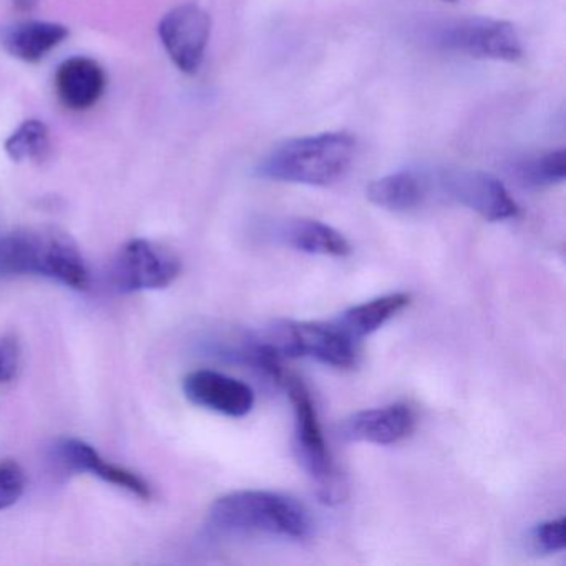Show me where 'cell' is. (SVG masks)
Masks as SVG:
<instances>
[{
	"instance_id": "6da1fadb",
	"label": "cell",
	"mask_w": 566,
	"mask_h": 566,
	"mask_svg": "<svg viewBox=\"0 0 566 566\" xmlns=\"http://www.w3.org/2000/svg\"><path fill=\"white\" fill-rule=\"evenodd\" d=\"M310 510L293 496L268 490H237L214 500L208 530L214 535H271L303 539L313 533Z\"/></svg>"
},
{
	"instance_id": "7a4b0ae2",
	"label": "cell",
	"mask_w": 566,
	"mask_h": 566,
	"mask_svg": "<svg viewBox=\"0 0 566 566\" xmlns=\"http://www.w3.org/2000/svg\"><path fill=\"white\" fill-rule=\"evenodd\" d=\"M41 276L72 290L91 286V273L74 238L59 228H21L0 238V277Z\"/></svg>"
},
{
	"instance_id": "3957f363",
	"label": "cell",
	"mask_w": 566,
	"mask_h": 566,
	"mask_svg": "<svg viewBox=\"0 0 566 566\" xmlns=\"http://www.w3.org/2000/svg\"><path fill=\"white\" fill-rule=\"evenodd\" d=\"M356 147V138L346 132L293 138L274 147L258 164L256 175L280 184L329 187L349 170Z\"/></svg>"
},
{
	"instance_id": "277c9868",
	"label": "cell",
	"mask_w": 566,
	"mask_h": 566,
	"mask_svg": "<svg viewBox=\"0 0 566 566\" xmlns=\"http://www.w3.org/2000/svg\"><path fill=\"white\" fill-rule=\"evenodd\" d=\"M277 384L286 389L294 410V452L307 475L316 482L317 495L324 503H339L346 496V485L337 475L324 440L316 406L306 384L284 370Z\"/></svg>"
},
{
	"instance_id": "5b68a950",
	"label": "cell",
	"mask_w": 566,
	"mask_h": 566,
	"mask_svg": "<svg viewBox=\"0 0 566 566\" xmlns=\"http://www.w3.org/2000/svg\"><path fill=\"white\" fill-rule=\"evenodd\" d=\"M254 339L266 344L277 356L311 357L333 367L356 366L359 343L350 339L333 321L329 323H280L261 329Z\"/></svg>"
},
{
	"instance_id": "8992f818",
	"label": "cell",
	"mask_w": 566,
	"mask_h": 566,
	"mask_svg": "<svg viewBox=\"0 0 566 566\" xmlns=\"http://www.w3.org/2000/svg\"><path fill=\"white\" fill-rule=\"evenodd\" d=\"M181 273V260L148 240H132L118 251L112 268V280L122 293L164 290Z\"/></svg>"
},
{
	"instance_id": "52a82bcc",
	"label": "cell",
	"mask_w": 566,
	"mask_h": 566,
	"mask_svg": "<svg viewBox=\"0 0 566 566\" xmlns=\"http://www.w3.org/2000/svg\"><path fill=\"white\" fill-rule=\"evenodd\" d=\"M447 51L475 59L516 62L523 57L522 41L515 25L495 19H463L447 25L440 34Z\"/></svg>"
},
{
	"instance_id": "ba28073f",
	"label": "cell",
	"mask_w": 566,
	"mask_h": 566,
	"mask_svg": "<svg viewBox=\"0 0 566 566\" xmlns=\"http://www.w3.org/2000/svg\"><path fill=\"white\" fill-rule=\"evenodd\" d=\"M211 34V18L197 4H181L164 15L158 38L178 71L195 75L205 61Z\"/></svg>"
},
{
	"instance_id": "9c48e42d",
	"label": "cell",
	"mask_w": 566,
	"mask_h": 566,
	"mask_svg": "<svg viewBox=\"0 0 566 566\" xmlns=\"http://www.w3.org/2000/svg\"><path fill=\"white\" fill-rule=\"evenodd\" d=\"M442 187L450 198L486 221H505L520 213L518 205L510 197L505 185L479 170H449L442 175Z\"/></svg>"
},
{
	"instance_id": "30bf717a",
	"label": "cell",
	"mask_w": 566,
	"mask_h": 566,
	"mask_svg": "<svg viewBox=\"0 0 566 566\" xmlns=\"http://www.w3.org/2000/svg\"><path fill=\"white\" fill-rule=\"evenodd\" d=\"M184 392L195 406L221 416H248L254 407V392L248 384L217 370H195L184 379Z\"/></svg>"
},
{
	"instance_id": "8fae6325",
	"label": "cell",
	"mask_w": 566,
	"mask_h": 566,
	"mask_svg": "<svg viewBox=\"0 0 566 566\" xmlns=\"http://www.w3.org/2000/svg\"><path fill=\"white\" fill-rule=\"evenodd\" d=\"M416 413L406 403L359 410L344 419L339 436L347 442H367L392 446L412 433Z\"/></svg>"
},
{
	"instance_id": "7c38bea8",
	"label": "cell",
	"mask_w": 566,
	"mask_h": 566,
	"mask_svg": "<svg viewBox=\"0 0 566 566\" xmlns=\"http://www.w3.org/2000/svg\"><path fill=\"white\" fill-rule=\"evenodd\" d=\"M107 88V74L91 57H71L59 65L55 94L67 111L87 112L101 102Z\"/></svg>"
},
{
	"instance_id": "4fadbf2b",
	"label": "cell",
	"mask_w": 566,
	"mask_h": 566,
	"mask_svg": "<svg viewBox=\"0 0 566 566\" xmlns=\"http://www.w3.org/2000/svg\"><path fill=\"white\" fill-rule=\"evenodd\" d=\"M59 455H61L62 462L71 469L77 470V472L92 473L104 482L134 493L138 499L150 500L154 496L150 483L144 476L125 469V467L108 462L84 440H62L61 446H59Z\"/></svg>"
},
{
	"instance_id": "5bb4252c",
	"label": "cell",
	"mask_w": 566,
	"mask_h": 566,
	"mask_svg": "<svg viewBox=\"0 0 566 566\" xmlns=\"http://www.w3.org/2000/svg\"><path fill=\"white\" fill-rule=\"evenodd\" d=\"M273 237L293 250L319 256L344 258L349 256L353 251L343 233L329 224L310 218H290L281 221L274 227Z\"/></svg>"
},
{
	"instance_id": "9a60e30c",
	"label": "cell",
	"mask_w": 566,
	"mask_h": 566,
	"mask_svg": "<svg viewBox=\"0 0 566 566\" xmlns=\"http://www.w3.org/2000/svg\"><path fill=\"white\" fill-rule=\"evenodd\" d=\"M69 35L71 31L61 22L29 21L6 31L2 45L18 61L39 64L64 44Z\"/></svg>"
},
{
	"instance_id": "2e32d148",
	"label": "cell",
	"mask_w": 566,
	"mask_h": 566,
	"mask_svg": "<svg viewBox=\"0 0 566 566\" xmlns=\"http://www.w3.org/2000/svg\"><path fill=\"white\" fill-rule=\"evenodd\" d=\"M410 296L407 293H392L376 297L367 303L357 304L334 317V323L350 337L360 343L364 337L379 331L387 321L409 306Z\"/></svg>"
},
{
	"instance_id": "e0dca14e",
	"label": "cell",
	"mask_w": 566,
	"mask_h": 566,
	"mask_svg": "<svg viewBox=\"0 0 566 566\" xmlns=\"http://www.w3.org/2000/svg\"><path fill=\"white\" fill-rule=\"evenodd\" d=\"M426 184L413 171H399L367 185V200L382 210L406 213L422 203Z\"/></svg>"
},
{
	"instance_id": "ac0fdd59",
	"label": "cell",
	"mask_w": 566,
	"mask_h": 566,
	"mask_svg": "<svg viewBox=\"0 0 566 566\" xmlns=\"http://www.w3.org/2000/svg\"><path fill=\"white\" fill-rule=\"evenodd\" d=\"M4 150L15 164L45 160L51 151V130L38 118L22 122L4 142Z\"/></svg>"
},
{
	"instance_id": "d6986e66",
	"label": "cell",
	"mask_w": 566,
	"mask_h": 566,
	"mask_svg": "<svg viewBox=\"0 0 566 566\" xmlns=\"http://www.w3.org/2000/svg\"><path fill=\"white\" fill-rule=\"evenodd\" d=\"M520 177L532 187H552L563 184L566 178V151L556 150L526 161L520 170Z\"/></svg>"
},
{
	"instance_id": "ffe728a7",
	"label": "cell",
	"mask_w": 566,
	"mask_h": 566,
	"mask_svg": "<svg viewBox=\"0 0 566 566\" xmlns=\"http://www.w3.org/2000/svg\"><path fill=\"white\" fill-rule=\"evenodd\" d=\"M25 473L22 467L14 460H2L0 462V510L18 503L24 495Z\"/></svg>"
},
{
	"instance_id": "44dd1931",
	"label": "cell",
	"mask_w": 566,
	"mask_h": 566,
	"mask_svg": "<svg viewBox=\"0 0 566 566\" xmlns=\"http://www.w3.org/2000/svg\"><path fill=\"white\" fill-rule=\"evenodd\" d=\"M565 518L549 520V522L539 523L533 528L532 542L538 552L558 553L565 549Z\"/></svg>"
},
{
	"instance_id": "7402d4cb",
	"label": "cell",
	"mask_w": 566,
	"mask_h": 566,
	"mask_svg": "<svg viewBox=\"0 0 566 566\" xmlns=\"http://www.w3.org/2000/svg\"><path fill=\"white\" fill-rule=\"evenodd\" d=\"M21 366V346L15 337L0 339V382L14 379Z\"/></svg>"
},
{
	"instance_id": "603a6c76",
	"label": "cell",
	"mask_w": 566,
	"mask_h": 566,
	"mask_svg": "<svg viewBox=\"0 0 566 566\" xmlns=\"http://www.w3.org/2000/svg\"><path fill=\"white\" fill-rule=\"evenodd\" d=\"M19 12H32L38 8L39 0H12Z\"/></svg>"
},
{
	"instance_id": "cb8c5ba5",
	"label": "cell",
	"mask_w": 566,
	"mask_h": 566,
	"mask_svg": "<svg viewBox=\"0 0 566 566\" xmlns=\"http://www.w3.org/2000/svg\"><path fill=\"white\" fill-rule=\"evenodd\" d=\"M446 2H452L453 4V2H457V0H446Z\"/></svg>"
}]
</instances>
